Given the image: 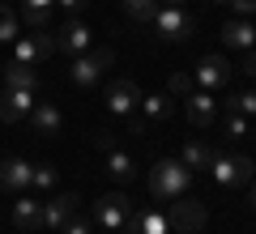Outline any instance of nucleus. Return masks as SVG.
I'll return each instance as SVG.
<instances>
[{
	"instance_id": "1",
	"label": "nucleus",
	"mask_w": 256,
	"mask_h": 234,
	"mask_svg": "<svg viewBox=\"0 0 256 234\" xmlns=\"http://www.w3.org/2000/svg\"><path fill=\"white\" fill-rule=\"evenodd\" d=\"M192 188V171L180 162V158H162V162H154V171H150V196L154 200H180L188 196Z\"/></svg>"
},
{
	"instance_id": "2",
	"label": "nucleus",
	"mask_w": 256,
	"mask_h": 234,
	"mask_svg": "<svg viewBox=\"0 0 256 234\" xmlns=\"http://www.w3.org/2000/svg\"><path fill=\"white\" fill-rule=\"evenodd\" d=\"M205 171L214 175V183H222L226 192H235V188H248V183H252L256 162L248 158V153H218V149H214Z\"/></svg>"
},
{
	"instance_id": "3",
	"label": "nucleus",
	"mask_w": 256,
	"mask_h": 234,
	"mask_svg": "<svg viewBox=\"0 0 256 234\" xmlns=\"http://www.w3.org/2000/svg\"><path fill=\"white\" fill-rule=\"evenodd\" d=\"M128 217H132V200L124 192H107V196H98L90 205V222L102 226V230H111V234H124Z\"/></svg>"
},
{
	"instance_id": "4",
	"label": "nucleus",
	"mask_w": 256,
	"mask_h": 234,
	"mask_svg": "<svg viewBox=\"0 0 256 234\" xmlns=\"http://www.w3.org/2000/svg\"><path fill=\"white\" fill-rule=\"evenodd\" d=\"M111 64H116V51H111V47H98V51H82V55H73L68 81L82 85V90H90V85H98V81H102V72H107Z\"/></svg>"
},
{
	"instance_id": "5",
	"label": "nucleus",
	"mask_w": 256,
	"mask_h": 234,
	"mask_svg": "<svg viewBox=\"0 0 256 234\" xmlns=\"http://www.w3.org/2000/svg\"><path fill=\"white\" fill-rule=\"evenodd\" d=\"M150 26L158 30V38H162V43H184V38H192L196 21H192L180 4H158L154 17H150Z\"/></svg>"
},
{
	"instance_id": "6",
	"label": "nucleus",
	"mask_w": 256,
	"mask_h": 234,
	"mask_svg": "<svg viewBox=\"0 0 256 234\" xmlns=\"http://www.w3.org/2000/svg\"><path fill=\"white\" fill-rule=\"evenodd\" d=\"M52 51H56V30H30V34H22L18 43H13V64L34 68V64H43Z\"/></svg>"
},
{
	"instance_id": "7",
	"label": "nucleus",
	"mask_w": 256,
	"mask_h": 234,
	"mask_svg": "<svg viewBox=\"0 0 256 234\" xmlns=\"http://www.w3.org/2000/svg\"><path fill=\"white\" fill-rule=\"evenodd\" d=\"M230 77H235V64H230V60H222V55H205V60L196 64V77H192V81L201 85V90H222Z\"/></svg>"
},
{
	"instance_id": "8",
	"label": "nucleus",
	"mask_w": 256,
	"mask_h": 234,
	"mask_svg": "<svg viewBox=\"0 0 256 234\" xmlns=\"http://www.w3.org/2000/svg\"><path fill=\"white\" fill-rule=\"evenodd\" d=\"M34 102H38V90H4L0 94V119L4 124H22L34 111Z\"/></svg>"
},
{
	"instance_id": "9",
	"label": "nucleus",
	"mask_w": 256,
	"mask_h": 234,
	"mask_svg": "<svg viewBox=\"0 0 256 234\" xmlns=\"http://www.w3.org/2000/svg\"><path fill=\"white\" fill-rule=\"evenodd\" d=\"M171 213H162V209H132V217H128L124 234H171Z\"/></svg>"
},
{
	"instance_id": "10",
	"label": "nucleus",
	"mask_w": 256,
	"mask_h": 234,
	"mask_svg": "<svg viewBox=\"0 0 256 234\" xmlns=\"http://www.w3.org/2000/svg\"><path fill=\"white\" fill-rule=\"evenodd\" d=\"M90 43H94V34H90V26H82L77 17H68L60 30H56V51H68V55H82V51H90Z\"/></svg>"
},
{
	"instance_id": "11",
	"label": "nucleus",
	"mask_w": 256,
	"mask_h": 234,
	"mask_svg": "<svg viewBox=\"0 0 256 234\" xmlns=\"http://www.w3.org/2000/svg\"><path fill=\"white\" fill-rule=\"evenodd\" d=\"M166 213H171V226L175 230H201L205 226V205L201 200H192V196H180V200H171V209H166Z\"/></svg>"
},
{
	"instance_id": "12",
	"label": "nucleus",
	"mask_w": 256,
	"mask_h": 234,
	"mask_svg": "<svg viewBox=\"0 0 256 234\" xmlns=\"http://www.w3.org/2000/svg\"><path fill=\"white\" fill-rule=\"evenodd\" d=\"M77 205H82L77 192H56L52 200H43V226H47V230H60V226L77 213Z\"/></svg>"
},
{
	"instance_id": "13",
	"label": "nucleus",
	"mask_w": 256,
	"mask_h": 234,
	"mask_svg": "<svg viewBox=\"0 0 256 234\" xmlns=\"http://www.w3.org/2000/svg\"><path fill=\"white\" fill-rule=\"evenodd\" d=\"M141 102V90L128 77H116V81L107 85V111L111 115H132V107Z\"/></svg>"
},
{
	"instance_id": "14",
	"label": "nucleus",
	"mask_w": 256,
	"mask_h": 234,
	"mask_svg": "<svg viewBox=\"0 0 256 234\" xmlns=\"http://www.w3.org/2000/svg\"><path fill=\"white\" fill-rule=\"evenodd\" d=\"M184 111H188V124H192V128H210L214 115H218L214 90H192L188 98H184Z\"/></svg>"
},
{
	"instance_id": "15",
	"label": "nucleus",
	"mask_w": 256,
	"mask_h": 234,
	"mask_svg": "<svg viewBox=\"0 0 256 234\" xmlns=\"http://www.w3.org/2000/svg\"><path fill=\"white\" fill-rule=\"evenodd\" d=\"M13 226H18L22 234L43 230V200H34V196H26V192H18V200H13Z\"/></svg>"
},
{
	"instance_id": "16",
	"label": "nucleus",
	"mask_w": 256,
	"mask_h": 234,
	"mask_svg": "<svg viewBox=\"0 0 256 234\" xmlns=\"http://www.w3.org/2000/svg\"><path fill=\"white\" fill-rule=\"evenodd\" d=\"M30 171H34V166H30L26 158H4V162H0V188L13 192V196L26 192L30 188Z\"/></svg>"
},
{
	"instance_id": "17",
	"label": "nucleus",
	"mask_w": 256,
	"mask_h": 234,
	"mask_svg": "<svg viewBox=\"0 0 256 234\" xmlns=\"http://www.w3.org/2000/svg\"><path fill=\"white\" fill-rule=\"evenodd\" d=\"M222 43L235 47V51H252V47H256V26H252V17H230L226 26H222Z\"/></svg>"
},
{
	"instance_id": "18",
	"label": "nucleus",
	"mask_w": 256,
	"mask_h": 234,
	"mask_svg": "<svg viewBox=\"0 0 256 234\" xmlns=\"http://www.w3.org/2000/svg\"><path fill=\"white\" fill-rule=\"evenodd\" d=\"M30 124H34V132L38 136H56L64 128V115H60V107L56 102H34V111H30Z\"/></svg>"
},
{
	"instance_id": "19",
	"label": "nucleus",
	"mask_w": 256,
	"mask_h": 234,
	"mask_svg": "<svg viewBox=\"0 0 256 234\" xmlns=\"http://www.w3.org/2000/svg\"><path fill=\"white\" fill-rule=\"evenodd\" d=\"M137 107H141V119H146V124H154V128H162L166 119L175 115V102L166 98V94H146Z\"/></svg>"
},
{
	"instance_id": "20",
	"label": "nucleus",
	"mask_w": 256,
	"mask_h": 234,
	"mask_svg": "<svg viewBox=\"0 0 256 234\" xmlns=\"http://www.w3.org/2000/svg\"><path fill=\"white\" fill-rule=\"evenodd\" d=\"M102 153H107V171L116 175L120 183H128V179H137V171H141V166H137V158H132V153L116 149V145H111V149H102Z\"/></svg>"
},
{
	"instance_id": "21",
	"label": "nucleus",
	"mask_w": 256,
	"mask_h": 234,
	"mask_svg": "<svg viewBox=\"0 0 256 234\" xmlns=\"http://www.w3.org/2000/svg\"><path fill=\"white\" fill-rule=\"evenodd\" d=\"M4 90H38V72L26 64H4Z\"/></svg>"
},
{
	"instance_id": "22",
	"label": "nucleus",
	"mask_w": 256,
	"mask_h": 234,
	"mask_svg": "<svg viewBox=\"0 0 256 234\" xmlns=\"http://www.w3.org/2000/svg\"><path fill=\"white\" fill-rule=\"evenodd\" d=\"M210 145H205V141H188V145H184V149H180V162L184 166H188V171H205V166H210Z\"/></svg>"
},
{
	"instance_id": "23",
	"label": "nucleus",
	"mask_w": 256,
	"mask_h": 234,
	"mask_svg": "<svg viewBox=\"0 0 256 234\" xmlns=\"http://www.w3.org/2000/svg\"><path fill=\"white\" fill-rule=\"evenodd\" d=\"M18 38H22V17L9 4H0V47H13Z\"/></svg>"
},
{
	"instance_id": "24",
	"label": "nucleus",
	"mask_w": 256,
	"mask_h": 234,
	"mask_svg": "<svg viewBox=\"0 0 256 234\" xmlns=\"http://www.w3.org/2000/svg\"><path fill=\"white\" fill-rule=\"evenodd\" d=\"M226 111H235V115L244 119H256V90H244V94H230L226 102H222Z\"/></svg>"
},
{
	"instance_id": "25",
	"label": "nucleus",
	"mask_w": 256,
	"mask_h": 234,
	"mask_svg": "<svg viewBox=\"0 0 256 234\" xmlns=\"http://www.w3.org/2000/svg\"><path fill=\"white\" fill-rule=\"evenodd\" d=\"M56 179H60V175H56V166H34V171H30V188H38V192H52L56 188Z\"/></svg>"
},
{
	"instance_id": "26",
	"label": "nucleus",
	"mask_w": 256,
	"mask_h": 234,
	"mask_svg": "<svg viewBox=\"0 0 256 234\" xmlns=\"http://www.w3.org/2000/svg\"><path fill=\"white\" fill-rule=\"evenodd\" d=\"M154 9H158V0H124V13L132 21H150V17H154Z\"/></svg>"
},
{
	"instance_id": "27",
	"label": "nucleus",
	"mask_w": 256,
	"mask_h": 234,
	"mask_svg": "<svg viewBox=\"0 0 256 234\" xmlns=\"http://www.w3.org/2000/svg\"><path fill=\"white\" fill-rule=\"evenodd\" d=\"M248 124H252V119H244V115L230 111V115L222 119V136H226V141H239V136H248Z\"/></svg>"
},
{
	"instance_id": "28",
	"label": "nucleus",
	"mask_w": 256,
	"mask_h": 234,
	"mask_svg": "<svg viewBox=\"0 0 256 234\" xmlns=\"http://www.w3.org/2000/svg\"><path fill=\"white\" fill-rule=\"evenodd\" d=\"M192 85H196V81H192V77H188V72H175V77H171V81H166V90H171V98H188V94H192Z\"/></svg>"
},
{
	"instance_id": "29",
	"label": "nucleus",
	"mask_w": 256,
	"mask_h": 234,
	"mask_svg": "<svg viewBox=\"0 0 256 234\" xmlns=\"http://www.w3.org/2000/svg\"><path fill=\"white\" fill-rule=\"evenodd\" d=\"M90 217H82V213H73V217H68V222H64L60 226V234H90Z\"/></svg>"
},
{
	"instance_id": "30",
	"label": "nucleus",
	"mask_w": 256,
	"mask_h": 234,
	"mask_svg": "<svg viewBox=\"0 0 256 234\" xmlns=\"http://www.w3.org/2000/svg\"><path fill=\"white\" fill-rule=\"evenodd\" d=\"M22 21L30 30H52V13H22Z\"/></svg>"
},
{
	"instance_id": "31",
	"label": "nucleus",
	"mask_w": 256,
	"mask_h": 234,
	"mask_svg": "<svg viewBox=\"0 0 256 234\" xmlns=\"http://www.w3.org/2000/svg\"><path fill=\"white\" fill-rule=\"evenodd\" d=\"M226 4H230L235 17H252V13H256V0H226Z\"/></svg>"
},
{
	"instance_id": "32",
	"label": "nucleus",
	"mask_w": 256,
	"mask_h": 234,
	"mask_svg": "<svg viewBox=\"0 0 256 234\" xmlns=\"http://www.w3.org/2000/svg\"><path fill=\"white\" fill-rule=\"evenodd\" d=\"M235 72H248V77H256V47H252V51H244V60L235 64Z\"/></svg>"
},
{
	"instance_id": "33",
	"label": "nucleus",
	"mask_w": 256,
	"mask_h": 234,
	"mask_svg": "<svg viewBox=\"0 0 256 234\" xmlns=\"http://www.w3.org/2000/svg\"><path fill=\"white\" fill-rule=\"evenodd\" d=\"M56 4H60V9L68 13V17H77V13H82L86 4H90V0H56Z\"/></svg>"
},
{
	"instance_id": "34",
	"label": "nucleus",
	"mask_w": 256,
	"mask_h": 234,
	"mask_svg": "<svg viewBox=\"0 0 256 234\" xmlns=\"http://www.w3.org/2000/svg\"><path fill=\"white\" fill-rule=\"evenodd\" d=\"M56 0H26V13H52Z\"/></svg>"
},
{
	"instance_id": "35",
	"label": "nucleus",
	"mask_w": 256,
	"mask_h": 234,
	"mask_svg": "<svg viewBox=\"0 0 256 234\" xmlns=\"http://www.w3.org/2000/svg\"><path fill=\"white\" fill-rule=\"evenodd\" d=\"M248 205H252V213H256V175H252V183H248Z\"/></svg>"
},
{
	"instance_id": "36",
	"label": "nucleus",
	"mask_w": 256,
	"mask_h": 234,
	"mask_svg": "<svg viewBox=\"0 0 256 234\" xmlns=\"http://www.w3.org/2000/svg\"><path fill=\"white\" fill-rule=\"evenodd\" d=\"M158 4H184V0H158Z\"/></svg>"
},
{
	"instance_id": "37",
	"label": "nucleus",
	"mask_w": 256,
	"mask_h": 234,
	"mask_svg": "<svg viewBox=\"0 0 256 234\" xmlns=\"http://www.w3.org/2000/svg\"><path fill=\"white\" fill-rule=\"evenodd\" d=\"M214 4H226V0H214Z\"/></svg>"
}]
</instances>
